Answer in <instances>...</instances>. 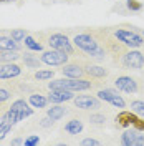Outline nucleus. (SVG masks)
<instances>
[{
  "instance_id": "1",
  "label": "nucleus",
  "mask_w": 144,
  "mask_h": 146,
  "mask_svg": "<svg viewBox=\"0 0 144 146\" xmlns=\"http://www.w3.org/2000/svg\"><path fill=\"white\" fill-rule=\"evenodd\" d=\"M73 43L76 48H80L83 53H86L91 58H98V60H103L106 56V48L99 43V38L96 36V33L93 35L90 32L86 33H78L73 38Z\"/></svg>"
},
{
  "instance_id": "2",
  "label": "nucleus",
  "mask_w": 144,
  "mask_h": 146,
  "mask_svg": "<svg viewBox=\"0 0 144 146\" xmlns=\"http://www.w3.org/2000/svg\"><path fill=\"white\" fill-rule=\"evenodd\" d=\"M50 90H70V91H86L93 88V83L86 78H60L48 82Z\"/></svg>"
},
{
  "instance_id": "3",
  "label": "nucleus",
  "mask_w": 144,
  "mask_h": 146,
  "mask_svg": "<svg viewBox=\"0 0 144 146\" xmlns=\"http://www.w3.org/2000/svg\"><path fill=\"white\" fill-rule=\"evenodd\" d=\"M113 35L116 40L127 48H141L144 45V36L139 35L136 30H126V28H116L113 30Z\"/></svg>"
},
{
  "instance_id": "4",
  "label": "nucleus",
  "mask_w": 144,
  "mask_h": 146,
  "mask_svg": "<svg viewBox=\"0 0 144 146\" xmlns=\"http://www.w3.org/2000/svg\"><path fill=\"white\" fill-rule=\"evenodd\" d=\"M121 56V63L129 70H141L144 66V55L136 50V48H127L126 52H123Z\"/></svg>"
},
{
  "instance_id": "5",
  "label": "nucleus",
  "mask_w": 144,
  "mask_h": 146,
  "mask_svg": "<svg viewBox=\"0 0 144 146\" xmlns=\"http://www.w3.org/2000/svg\"><path fill=\"white\" fill-rule=\"evenodd\" d=\"M40 60H42V63L45 65H50V66H63L65 63H68V60H70V55L61 52V50H48V52H43L42 56H40Z\"/></svg>"
},
{
  "instance_id": "6",
  "label": "nucleus",
  "mask_w": 144,
  "mask_h": 146,
  "mask_svg": "<svg viewBox=\"0 0 144 146\" xmlns=\"http://www.w3.org/2000/svg\"><path fill=\"white\" fill-rule=\"evenodd\" d=\"M48 45L55 48V50H61L65 53L68 55H73L75 53V46L73 43L70 42V38L63 33H52V35L48 36Z\"/></svg>"
},
{
  "instance_id": "7",
  "label": "nucleus",
  "mask_w": 144,
  "mask_h": 146,
  "mask_svg": "<svg viewBox=\"0 0 144 146\" xmlns=\"http://www.w3.org/2000/svg\"><path fill=\"white\" fill-rule=\"evenodd\" d=\"M96 95H98V98L101 101H106V103L116 106V108H121V110L126 108V101L123 100V96L118 95V91L111 90V88H103V90H99Z\"/></svg>"
},
{
  "instance_id": "8",
  "label": "nucleus",
  "mask_w": 144,
  "mask_h": 146,
  "mask_svg": "<svg viewBox=\"0 0 144 146\" xmlns=\"http://www.w3.org/2000/svg\"><path fill=\"white\" fill-rule=\"evenodd\" d=\"M75 106L80 110H98L101 108V100L98 96H91V95H78L73 98Z\"/></svg>"
},
{
  "instance_id": "9",
  "label": "nucleus",
  "mask_w": 144,
  "mask_h": 146,
  "mask_svg": "<svg viewBox=\"0 0 144 146\" xmlns=\"http://www.w3.org/2000/svg\"><path fill=\"white\" fill-rule=\"evenodd\" d=\"M144 131H139V129H127L121 135V143L124 146H139L144 145Z\"/></svg>"
},
{
  "instance_id": "10",
  "label": "nucleus",
  "mask_w": 144,
  "mask_h": 146,
  "mask_svg": "<svg viewBox=\"0 0 144 146\" xmlns=\"http://www.w3.org/2000/svg\"><path fill=\"white\" fill-rule=\"evenodd\" d=\"M28 103L23 98H18V100H15L13 103H12V106L9 108V111L3 115V118H7L12 123V125H17L18 121H22L20 119V113H22V110L27 106Z\"/></svg>"
},
{
  "instance_id": "11",
  "label": "nucleus",
  "mask_w": 144,
  "mask_h": 146,
  "mask_svg": "<svg viewBox=\"0 0 144 146\" xmlns=\"http://www.w3.org/2000/svg\"><path fill=\"white\" fill-rule=\"evenodd\" d=\"M114 85L119 91H124V93H136L139 90V85H137V80L136 78H131V76H118L114 80Z\"/></svg>"
},
{
  "instance_id": "12",
  "label": "nucleus",
  "mask_w": 144,
  "mask_h": 146,
  "mask_svg": "<svg viewBox=\"0 0 144 146\" xmlns=\"http://www.w3.org/2000/svg\"><path fill=\"white\" fill-rule=\"evenodd\" d=\"M22 73V68L13 62H3L0 63V80H12L17 78Z\"/></svg>"
},
{
  "instance_id": "13",
  "label": "nucleus",
  "mask_w": 144,
  "mask_h": 146,
  "mask_svg": "<svg viewBox=\"0 0 144 146\" xmlns=\"http://www.w3.org/2000/svg\"><path fill=\"white\" fill-rule=\"evenodd\" d=\"M139 118V115H136L134 111L131 110V111H126V110H123V111H119L116 116V125L119 128H129L134 125V121Z\"/></svg>"
},
{
  "instance_id": "14",
  "label": "nucleus",
  "mask_w": 144,
  "mask_h": 146,
  "mask_svg": "<svg viewBox=\"0 0 144 146\" xmlns=\"http://www.w3.org/2000/svg\"><path fill=\"white\" fill-rule=\"evenodd\" d=\"M61 73H63L66 78H83L86 73H85V68L80 66L78 63H65L63 68H61Z\"/></svg>"
},
{
  "instance_id": "15",
  "label": "nucleus",
  "mask_w": 144,
  "mask_h": 146,
  "mask_svg": "<svg viewBox=\"0 0 144 146\" xmlns=\"http://www.w3.org/2000/svg\"><path fill=\"white\" fill-rule=\"evenodd\" d=\"M73 98H75V95L70 90H52L48 95V101H52V103H65Z\"/></svg>"
},
{
  "instance_id": "16",
  "label": "nucleus",
  "mask_w": 144,
  "mask_h": 146,
  "mask_svg": "<svg viewBox=\"0 0 144 146\" xmlns=\"http://www.w3.org/2000/svg\"><path fill=\"white\" fill-rule=\"evenodd\" d=\"M0 48H2V50H13V52H20V50H22V45H20V42L13 40L12 36L0 35Z\"/></svg>"
},
{
  "instance_id": "17",
  "label": "nucleus",
  "mask_w": 144,
  "mask_h": 146,
  "mask_svg": "<svg viewBox=\"0 0 144 146\" xmlns=\"http://www.w3.org/2000/svg\"><path fill=\"white\" fill-rule=\"evenodd\" d=\"M85 73L91 78H106L108 76V70L103 68V66H98V65H86Z\"/></svg>"
},
{
  "instance_id": "18",
  "label": "nucleus",
  "mask_w": 144,
  "mask_h": 146,
  "mask_svg": "<svg viewBox=\"0 0 144 146\" xmlns=\"http://www.w3.org/2000/svg\"><path fill=\"white\" fill-rule=\"evenodd\" d=\"M66 115V108H63L60 103H55L52 108L46 110V116H50V118L53 119V121H58V119H61Z\"/></svg>"
},
{
  "instance_id": "19",
  "label": "nucleus",
  "mask_w": 144,
  "mask_h": 146,
  "mask_svg": "<svg viewBox=\"0 0 144 146\" xmlns=\"http://www.w3.org/2000/svg\"><path fill=\"white\" fill-rule=\"evenodd\" d=\"M65 131L70 133V135H80L81 131H83V121L78 118H73L71 121H68L65 125Z\"/></svg>"
},
{
  "instance_id": "20",
  "label": "nucleus",
  "mask_w": 144,
  "mask_h": 146,
  "mask_svg": "<svg viewBox=\"0 0 144 146\" xmlns=\"http://www.w3.org/2000/svg\"><path fill=\"white\" fill-rule=\"evenodd\" d=\"M28 103H30V106H33V108H45L46 105H48V96L33 93V95H30Z\"/></svg>"
},
{
  "instance_id": "21",
  "label": "nucleus",
  "mask_w": 144,
  "mask_h": 146,
  "mask_svg": "<svg viewBox=\"0 0 144 146\" xmlns=\"http://www.w3.org/2000/svg\"><path fill=\"white\" fill-rule=\"evenodd\" d=\"M23 42H25V46H27L28 50H32V52H42L43 50V45L40 42H36L32 35H27Z\"/></svg>"
},
{
  "instance_id": "22",
  "label": "nucleus",
  "mask_w": 144,
  "mask_h": 146,
  "mask_svg": "<svg viewBox=\"0 0 144 146\" xmlns=\"http://www.w3.org/2000/svg\"><path fill=\"white\" fill-rule=\"evenodd\" d=\"M12 128H13V125H12L7 118H3V116L0 118V141L12 131Z\"/></svg>"
},
{
  "instance_id": "23",
  "label": "nucleus",
  "mask_w": 144,
  "mask_h": 146,
  "mask_svg": "<svg viewBox=\"0 0 144 146\" xmlns=\"http://www.w3.org/2000/svg\"><path fill=\"white\" fill-rule=\"evenodd\" d=\"M20 58L18 52H13V50H2L0 53V62H15Z\"/></svg>"
},
{
  "instance_id": "24",
  "label": "nucleus",
  "mask_w": 144,
  "mask_h": 146,
  "mask_svg": "<svg viewBox=\"0 0 144 146\" xmlns=\"http://www.w3.org/2000/svg\"><path fill=\"white\" fill-rule=\"evenodd\" d=\"M131 110L136 115H139L141 118H144V100H134L131 101Z\"/></svg>"
},
{
  "instance_id": "25",
  "label": "nucleus",
  "mask_w": 144,
  "mask_h": 146,
  "mask_svg": "<svg viewBox=\"0 0 144 146\" xmlns=\"http://www.w3.org/2000/svg\"><path fill=\"white\" fill-rule=\"evenodd\" d=\"M53 75H55L53 70H38V72L35 73V78L38 82H45V80H52Z\"/></svg>"
},
{
  "instance_id": "26",
  "label": "nucleus",
  "mask_w": 144,
  "mask_h": 146,
  "mask_svg": "<svg viewBox=\"0 0 144 146\" xmlns=\"http://www.w3.org/2000/svg\"><path fill=\"white\" fill-rule=\"evenodd\" d=\"M27 35H28V32L25 28H15V30L10 32V36H12L13 40H17V42H23Z\"/></svg>"
},
{
  "instance_id": "27",
  "label": "nucleus",
  "mask_w": 144,
  "mask_h": 146,
  "mask_svg": "<svg viewBox=\"0 0 144 146\" xmlns=\"http://www.w3.org/2000/svg\"><path fill=\"white\" fill-rule=\"evenodd\" d=\"M23 62L30 68H40V65H42V60H38L35 56H32V55H25L23 56Z\"/></svg>"
},
{
  "instance_id": "28",
  "label": "nucleus",
  "mask_w": 144,
  "mask_h": 146,
  "mask_svg": "<svg viewBox=\"0 0 144 146\" xmlns=\"http://www.w3.org/2000/svg\"><path fill=\"white\" fill-rule=\"evenodd\" d=\"M126 7L131 12H139V10H143V3L139 0H126Z\"/></svg>"
},
{
  "instance_id": "29",
  "label": "nucleus",
  "mask_w": 144,
  "mask_h": 146,
  "mask_svg": "<svg viewBox=\"0 0 144 146\" xmlns=\"http://www.w3.org/2000/svg\"><path fill=\"white\" fill-rule=\"evenodd\" d=\"M40 143V138H38V135H30V136H27L25 139H23V145L25 146H35Z\"/></svg>"
},
{
  "instance_id": "30",
  "label": "nucleus",
  "mask_w": 144,
  "mask_h": 146,
  "mask_svg": "<svg viewBox=\"0 0 144 146\" xmlns=\"http://www.w3.org/2000/svg\"><path fill=\"white\" fill-rule=\"evenodd\" d=\"M90 121H91V123H94V125H103V123L106 121V118H104L103 115H91Z\"/></svg>"
},
{
  "instance_id": "31",
  "label": "nucleus",
  "mask_w": 144,
  "mask_h": 146,
  "mask_svg": "<svg viewBox=\"0 0 144 146\" xmlns=\"http://www.w3.org/2000/svg\"><path fill=\"white\" fill-rule=\"evenodd\" d=\"M10 91L5 90V88H0V103H3V101H9L10 100Z\"/></svg>"
},
{
  "instance_id": "32",
  "label": "nucleus",
  "mask_w": 144,
  "mask_h": 146,
  "mask_svg": "<svg viewBox=\"0 0 144 146\" xmlns=\"http://www.w3.org/2000/svg\"><path fill=\"white\" fill-rule=\"evenodd\" d=\"M81 145H85V146H98L99 145V141L98 139H94V138H85L83 141H81Z\"/></svg>"
},
{
  "instance_id": "33",
  "label": "nucleus",
  "mask_w": 144,
  "mask_h": 146,
  "mask_svg": "<svg viewBox=\"0 0 144 146\" xmlns=\"http://www.w3.org/2000/svg\"><path fill=\"white\" fill-rule=\"evenodd\" d=\"M133 128H136V129H139V131H144V118H139L134 121V125H133Z\"/></svg>"
},
{
  "instance_id": "34",
  "label": "nucleus",
  "mask_w": 144,
  "mask_h": 146,
  "mask_svg": "<svg viewBox=\"0 0 144 146\" xmlns=\"http://www.w3.org/2000/svg\"><path fill=\"white\" fill-rule=\"evenodd\" d=\"M53 123H55L53 119L50 118V116H46V118H43L42 121H40V126H42V128H50Z\"/></svg>"
},
{
  "instance_id": "35",
  "label": "nucleus",
  "mask_w": 144,
  "mask_h": 146,
  "mask_svg": "<svg viewBox=\"0 0 144 146\" xmlns=\"http://www.w3.org/2000/svg\"><path fill=\"white\" fill-rule=\"evenodd\" d=\"M23 143V139H20V138H15V139H12V145H22Z\"/></svg>"
},
{
  "instance_id": "36",
  "label": "nucleus",
  "mask_w": 144,
  "mask_h": 146,
  "mask_svg": "<svg viewBox=\"0 0 144 146\" xmlns=\"http://www.w3.org/2000/svg\"><path fill=\"white\" fill-rule=\"evenodd\" d=\"M3 2H15V0H3Z\"/></svg>"
},
{
  "instance_id": "37",
  "label": "nucleus",
  "mask_w": 144,
  "mask_h": 146,
  "mask_svg": "<svg viewBox=\"0 0 144 146\" xmlns=\"http://www.w3.org/2000/svg\"><path fill=\"white\" fill-rule=\"evenodd\" d=\"M143 36H144V30H143Z\"/></svg>"
},
{
  "instance_id": "38",
  "label": "nucleus",
  "mask_w": 144,
  "mask_h": 146,
  "mask_svg": "<svg viewBox=\"0 0 144 146\" xmlns=\"http://www.w3.org/2000/svg\"><path fill=\"white\" fill-rule=\"evenodd\" d=\"M0 53H2V48H0Z\"/></svg>"
},
{
  "instance_id": "39",
  "label": "nucleus",
  "mask_w": 144,
  "mask_h": 146,
  "mask_svg": "<svg viewBox=\"0 0 144 146\" xmlns=\"http://www.w3.org/2000/svg\"><path fill=\"white\" fill-rule=\"evenodd\" d=\"M0 2H3V0H0Z\"/></svg>"
}]
</instances>
